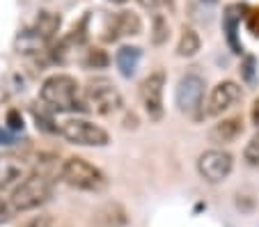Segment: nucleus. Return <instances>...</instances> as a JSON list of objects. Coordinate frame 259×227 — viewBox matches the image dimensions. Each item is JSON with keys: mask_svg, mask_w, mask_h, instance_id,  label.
<instances>
[{"mask_svg": "<svg viewBox=\"0 0 259 227\" xmlns=\"http://www.w3.org/2000/svg\"><path fill=\"white\" fill-rule=\"evenodd\" d=\"M39 99L51 113H73L85 110V99L80 94L78 80L69 74H55L41 83Z\"/></svg>", "mask_w": 259, "mask_h": 227, "instance_id": "nucleus-1", "label": "nucleus"}, {"mask_svg": "<svg viewBox=\"0 0 259 227\" xmlns=\"http://www.w3.org/2000/svg\"><path fill=\"white\" fill-rule=\"evenodd\" d=\"M51 193H53L51 174L32 172L12 191L10 204L14 211H32V209H39L41 204L49 202Z\"/></svg>", "mask_w": 259, "mask_h": 227, "instance_id": "nucleus-2", "label": "nucleus"}, {"mask_svg": "<svg viewBox=\"0 0 259 227\" xmlns=\"http://www.w3.org/2000/svg\"><path fill=\"white\" fill-rule=\"evenodd\" d=\"M60 179L67 186L78 188V191L99 193L108 186V179L97 165H92L88 158L80 156H69L62 165H60Z\"/></svg>", "mask_w": 259, "mask_h": 227, "instance_id": "nucleus-3", "label": "nucleus"}, {"mask_svg": "<svg viewBox=\"0 0 259 227\" xmlns=\"http://www.w3.org/2000/svg\"><path fill=\"white\" fill-rule=\"evenodd\" d=\"M83 99H85V108L97 115H103V117L106 115H115L124 106L122 92L115 87L113 80H108V78L90 80L83 87Z\"/></svg>", "mask_w": 259, "mask_h": 227, "instance_id": "nucleus-4", "label": "nucleus"}, {"mask_svg": "<svg viewBox=\"0 0 259 227\" xmlns=\"http://www.w3.org/2000/svg\"><path fill=\"white\" fill-rule=\"evenodd\" d=\"M60 25H62V19L58 14H53V12H39L32 28L23 30L19 35V39H16L19 53H34V51L49 46L58 37Z\"/></svg>", "mask_w": 259, "mask_h": 227, "instance_id": "nucleus-5", "label": "nucleus"}, {"mask_svg": "<svg viewBox=\"0 0 259 227\" xmlns=\"http://www.w3.org/2000/svg\"><path fill=\"white\" fill-rule=\"evenodd\" d=\"M204 78L197 74H186L181 76L177 83V92H175V101L177 108L188 117L202 119L206 115L204 110Z\"/></svg>", "mask_w": 259, "mask_h": 227, "instance_id": "nucleus-6", "label": "nucleus"}, {"mask_svg": "<svg viewBox=\"0 0 259 227\" xmlns=\"http://www.w3.org/2000/svg\"><path fill=\"white\" fill-rule=\"evenodd\" d=\"M60 135L67 143L80 145V147H106L110 143V135H108L106 128H101L99 124L83 117H71L67 122H62Z\"/></svg>", "mask_w": 259, "mask_h": 227, "instance_id": "nucleus-7", "label": "nucleus"}, {"mask_svg": "<svg viewBox=\"0 0 259 227\" xmlns=\"http://www.w3.org/2000/svg\"><path fill=\"white\" fill-rule=\"evenodd\" d=\"M165 71L163 69H154L152 74L147 76L145 80L140 83V101H142V108H145L147 117L152 122H161L163 115H165V106H163V89H165Z\"/></svg>", "mask_w": 259, "mask_h": 227, "instance_id": "nucleus-8", "label": "nucleus"}, {"mask_svg": "<svg viewBox=\"0 0 259 227\" xmlns=\"http://www.w3.org/2000/svg\"><path fill=\"white\" fill-rule=\"evenodd\" d=\"M232 168H234V158L225 149H206L197 158V172L209 184L225 181L232 174Z\"/></svg>", "mask_w": 259, "mask_h": 227, "instance_id": "nucleus-9", "label": "nucleus"}, {"mask_svg": "<svg viewBox=\"0 0 259 227\" xmlns=\"http://www.w3.org/2000/svg\"><path fill=\"white\" fill-rule=\"evenodd\" d=\"M243 97V89L234 80H220L209 94V104H206V115H223L225 110H230L232 106H236Z\"/></svg>", "mask_w": 259, "mask_h": 227, "instance_id": "nucleus-10", "label": "nucleus"}, {"mask_svg": "<svg viewBox=\"0 0 259 227\" xmlns=\"http://www.w3.org/2000/svg\"><path fill=\"white\" fill-rule=\"evenodd\" d=\"M142 21L136 12H117L103 25V41H117L119 37H133L140 35Z\"/></svg>", "mask_w": 259, "mask_h": 227, "instance_id": "nucleus-11", "label": "nucleus"}, {"mask_svg": "<svg viewBox=\"0 0 259 227\" xmlns=\"http://www.w3.org/2000/svg\"><path fill=\"white\" fill-rule=\"evenodd\" d=\"M28 177V165L19 156H0V191H14L23 179Z\"/></svg>", "mask_w": 259, "mask_h": 227, "instance_id": "nucleus-12", "label": "nucleus"}, {"mask_svg": "<svg viewBox=\"0 0 259 227\" xmlns=\"http://www.w3.org/2000/svg\"><path fill=\"white\" fill-rule=\"evenodd\" d=\"M243 12H245V7H241V5H227L225 14H223V30H225L227 44H230L232 53H236V55L243 53V46H241V41H239L241 19L245 16Z\"/></svg>", "mask_w": 259, "mask_h": 227, "instance_id": "nucleus-13", "label": "nucleus"}, {"mask_svg": "<svg viewBox=\"0 0 259 227\" xmlns=\"http://www.w3.org/2000/svg\"><path fill=\"white\" fill-rule=\"evenodd\" d=\"M92 225L94 227H126L128 213L119 202H106L94 211Z\"/></svg>", "mask_w": 259, "mask_h": 227, "instance_id": "nucleus-14", "label": "nucleus"}, {"mask_svg": "<svg viewBox=\"0 0 259 227\" xmlns=\"http://www.w3.org/2000/svg\"><path fill=\"white\" fill-rule=\"evenodd\" d=\"M241 133H243V119L241 117H227V119H220L218 124L211 126L209 138H211V143L227 145V143H234Z\"/></svg>", "mask_w": 259, "mask_h": 227, "instance_id": "nucleus-15", "label": "nucleus"}, {"mask_svg": "<svg viewBox=\"0 0 259 227\" xmlns=\"http://www.w3.org/2000/svg\"><path fill=\"white\" fill-rule=\"evenodd\" d=\"M140 58H142V49L140 46H122V49L115 53V64H117L119 74L124 78H131L136 74L138 64H140Z\"/></svg>", "mask_w": 259, "mask_h": 227, "instance_id": "nucleus-16", "label": "nucleus"}, {"mask_svg": "<svg viewBox=\"0 0 259 227\" xmlns=\"http://www.w3.org/2000/svg\"><path fill=\"white\" fill-rule=\"evenodd\" d=\"M200 46H202L200 35H197L191 25H184V28H181V35H179V41H177V55H179V58H193V55L200 51Z\"/></svg>", "mask_w": 259, "mask_h": 227, "instance_id": "nucleus-17", "label": "nucleus"}, {"mask_svg": "<svg viewBox=\"0 0 259 227\" xmlns=\"http://www.w3.org/2000/svg\"><path fill=\"white\" fill-rule=\"evenodd\" d=\"M32 117H34V122H37V128H41L46 133H58L60 131L55 119H53V113H51L46 106H39V108L32 106Z\"/></svg>", "mask_w": 259, "mask_h": 227, "instance_id": "nucleus-18", "label": "nucleus"}, {"mask_svg": "<svg viewBox=\"0 0 259 227\" xmlns=\"http://www.w3.org/2000/svg\"><path fill=\"white\" fill-rule=\"evenodd\" d=\"M152 44L154 46H163L167 39H170V25H167V19L163 14H154L152 21Z\"/></svg>", "mask_w": 259, "mask_h": 227, "instance_id": "nucleus-19", "label": "nucleus"}, {"mask_svg": "<svg viewBox=\"0 0 259 227\" xmlns=\"http://www.w3.org/2000/svg\"><path fill=\"white\" fill-rule=\"evenodd\" d=\"M110 64V55L103 49H88L83 58V67L85 69H106Z\"/></svg>", "mask_w": 259, "mask_h": 227, "instance_id": "nucleus-20", "label": "nucleus"}, {"mask_svg": "<svg viewBox=\"0 0 259 227\" xmlns=\"http://www.w3.org/2000/svg\"><path fill=\"white\" fill-rule=\"evenodd\" d=\"M243 158L250 168H259V133L250 138V143L243 149Z\"/></svg>", "mask_w": 259, "mask_h": 227, "instance_id": "nucleus-21", "label": "nucleus"}, {"mask_svg": "<svg viewBox=\"0 0 259 227\" xmlns=\"http://www.w3.org/2000/svg\"><path fill=\"white\" fill-rule=\"evenodd\" d=\"M138 5L145 7V10H167V12H175L177 10V0H138Z\"/></svg>", "mask_w": 259, "mask_h": 227, "instance_id": "nucleus-22", "label": "nucleus"}, {"mask_svg": "<svg viewBox=\"0 0 259 227\" xmlns=\"http://www.w3.org/2000/svg\"><path fill=\"white\" fill-rule=\"evenodd\" d=\"M245 25H248V30L252 32L254 37H259V7H252V10L248 7V14H245Z\"/></svg>", "mask_w": 259, "mask_h": 227, "instance_id": "nucleus-23", "label": "nucleus"}, {"mask_svg": "<svg viewBox=\"0 0 259 227\" xmlns=\"http://www.w3.org/2000/svg\"><path fill=\"white\" fill-rule=\"evenodd\" d=\"M7 126H10V131H21L23 128V117L16 108L7 110Z\"/></svg>", "mask_w": 259, "mask_h": 227, "instance_id": "nucleus-24", "label": "nucleus"}, {"mask_svg": "<svg viewBox=\"0 0 259 227\" xmlns=\"http://www.w3.org/2000/svg\"><path fill=\"white\" fill-rule=\"evenodd\" d=\"M254 58L252 55H248V58L241 62V74H243V78L245 80H252V76H254Z\"/></svg>", "mask_w": 259, "mask_h": 227, "instance_id": "nucleus-25", "label": "nucleus"}, {"mask_svg": "<svg viewBox=\"0 0 259 227\" xmlns=\"http://www.w3.org/2000/svg\"><path fill=\"white\" fill-rule=\"evenodd\" d=\"M250 119H252V124L259 128V97L252 101V108H250Z\"/></svg>", "mask_w": 259, "mask_h": 227, "instance_id": "nucleus-26", "label": "nucleus"}, {"mask_svg": "<svg viewBox=\"0 0 259 227\" xmlns=\"http://www.w3.org/2000/svg\"><path fill=\"white\" fill-rule=\"evenodd\" d=\"M14 143V135H10L5 128H0V145H12Z\"/></svg>", "mask_w": 259, "mask_h": 227, "instance_id": "nucleus-27", "label": "nucleus"}, {"mask_svg": "<svg viewBox=\"0 0 259 227\" xmlns=\"http://www.w3.org/2000/svg\"><path fill=\"white\" fill-rule=\"evenodd\" d=\"M202 3H206V5H215L218 0H202Z\"/></svg>", "mask_w": 259, "mask_h": 227, "instance_id": "nucleus-28", "label": "nucleus"}, {"mask_svg": "<svg viewBox=\"0 0 259 227\" xmlns=\"http://www.w3.org/2000/svg\"><path fill=\"white\" fill-rule=\"evenodd\" d=\"M110 3H117V5H122V3H126V0H110Z\"/></svg>", "mask_w": 259, "mask_h": 227, "instance_id": "nucleus-29", "label": "nucleus"}, {"mask_svg": "<svg viewBox=\"0 0 259 227\" xmlns=\"http://www.w3.org/2000/svg\"><path fill=\"white\" fill-rule=\"evenodd\" d=\"M58 227H60V225H58Z\"/></svg>", "mask_w": 259, "mask_h": 227, "instance_id": "nucleus-30", "label": "nucleus"}]
</instances>
